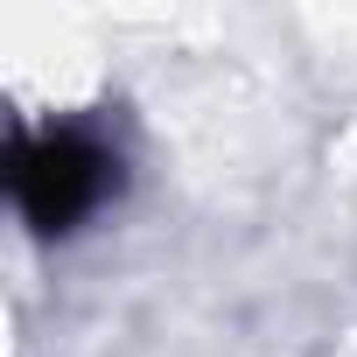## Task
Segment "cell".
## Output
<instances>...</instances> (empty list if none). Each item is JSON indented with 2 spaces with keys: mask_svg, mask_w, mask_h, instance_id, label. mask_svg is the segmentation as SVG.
Wrapping results in <instances>:
<instances>
[{
  "mask_svg": "<svg viewBox=\"0 0 357 357\" xmlns=\"http://www.w3.org/2000/svg\"><path fill=\"white\" fill-rule=\"evenodd\" d=\"M8 175H15V211L29 218V231L63 238L119 190V154L91 126H22Z\"/></svg>",
  "mask_w": 357,
  "mask_h": 357,
  "instance_id": "obj_1",
  "label": "cell"
}]
</instances>
